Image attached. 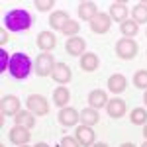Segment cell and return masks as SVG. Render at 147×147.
Listing matches in <instances>:
<instances>
[{"label": "cell", "instance_id": "6da1fadb", "mask_svg": "<svg viewBox=\"0 0 147 147\" xmlns=\"http://www.w3.org/2000/svg\"><path fill=\"white\" fill-rule=\"evenodd\" d=\"M4 26L10 32H26L32 26V16H30L28 10H20V8L10 10L4 16Z\"/></svg>", "mask_w": 147, "mask_h": 147}, {"label": "cell", "instance_id": "7a4b0ae2", "mask_svg": "<svg viewBox=\"0 0 147 147\" xmlns=\"http://www.w3.org/2000/svg\"><path fill=\"white\" fill-rule=\"evenodd\" d=\"M10 75L16 80H24L28 79L30 71H32V59L26 55V53H14L10 57V65H8Z\"/></svg>", "mask_w": 147, "mask_h": 147}, {"label": "cell", "instance_id": "3957f363", "mask_svg": "<svg viewBox=\"0 0 147 147\" xmlns=\"http://www.w3.org/2000/svg\"><path fill=\"white\" fill-rule=\"evenodd\" d=\"M137 51H139V45H137L134 39L122 37V39H118V43H116V55L120 57V59H124V61L136 59Z\"/></svg>", "mask_w": 147, "mask_h": 147}, {"label": "cell", "instance_id": "277c9868", "mask_svg": "<svg viewBox=\"0 0 147 147\" xmlns=\"http://www.w3.org/2000/svg\"><path fill=\"white\" fill-rule=\"evenodd\" d=\"M26 104H28V110L35 116H47L49 114V102L41 94H30Z\"/></svg>", "mask_w": 147, "mask_h": 147}, {"label": "cell", "instance_id": "5b68a950", "mask_svg": "<svg viewBox=\"0 0 147 147\" xmlns=\"http://www.w3.org/2000/svg\"><path fill=\"white\" fill-rule=\"evenodd\" d=\"M55 59L51 53H39L37 59H35V73H37V77H49L51 73H53V69H55Z\"/></svg>", "mask_w": 147, "mask_h": 147}, {"label": "cell", "instance_id": "8992f818", "mask_svg": "<svg viewBox=\"0 0 147 147\" xmlns=\"http://www.w3.org/2000/svg\"><path fill=\"white\" fill-rule=\"evenodd\" d=\"M112 28V18L110 14H104V12H98V16H94V20L90 22V30L94 34H108Z\"/></svg>", "mask_w": 147, "mask_h": 147}, {"label": "cell", "instance_id": "52a82bcc", "mask_svg": "<svg viewBox=\"0 0 147 147\" xmlns=\"http://www.w3.org/2000/svg\"><path fill=\"white\" fill-rule=\"evenodd\" d=\"M57 120H59V124L65 125V127H71V125H77L80 120V112H77L75 108H61L59 110V116H57Z\"/></svg>", "mask_w": 147, "mask_h": 147}, {"label": "cell", "instance_id": "ba28073f", "mask_svg": "<svg viewBox=\"0 0 147 147\" xmlns=\"http://www.w3.org/2000/svg\"><path fill=\"white\" fill-rule=\"evenodd\" d=\"M8 137L14 145H28V141L32 139V134H30V129H26L22 125H14L8 131Z\"/></svg>", "mask_w": 147, "mask_h": 147}, {"label": "cell", "instance_id": "9c48e42d", "mask_svg": "<svg viewBox=\"0 0 147 147\" xmlns=\"http://www.w3.org/2000/svg\"><path fill=\"white\" fill-rule=\"evenodd\" d=\"M75 139L80 143V147H92L94 145V131L90 125H79L75 129Z\"/></svg>", "mask_w": 147, "mask_h": 147}, {"label": "cell", "instance_id": "30bf717a", "mask_svg": "<svg viewBox=\"0 0 147 147\" xmlns=\"http://www.w3.org/2000/svg\"><path fill=\"white\" fill-rule=\"evenodd\" d=\"M94 16H98V6L92 0H82L79 2V18L84 22H92Z\"/></svg>", "mask_w": 147, "mask_h": 147}, {"label": "cell", "instance_id": "8fae6325", "mask_svg": "<svg viewBox=\"0 0 147 147\" xmlns=\"http://www.w3.org/2000/svg\"><path fill=\"white\" fill-rule=\"evenodd\" d=\"M84 49H86V41L82 37H69L67 43H65V51L73 57H82Z\"/></svg>", "mask_w": 147, "mask_h": 147}, {"label": "cell", "instance_id": "7c38bea8", "mask_svg": "<svg viewBox=\"0 0 147 147\" xmlns=\"http://www.w3.org/2000/svg\"><path fill=\"white\" fill-rule=\"evenodd\" d=\"M37 47L43 51V53H47V51H51V49H55V45H57V37H55V34L53 32H39L37 34Z\"/></svg>", "mask_w": 147, "mask_h": 147}, {"label": "cell", "instance_id": "4fadbf2b", "mask_svg": "<svg viewBox=\"0 0 147 147\" xmlns=\"http://www.w3.org/2000/svg\"><path fill=\"white\" fill-rule=\"evenodd\" d=\"M51 77H53L55 82H59V84L63 86V84H67L69 80L73 79V73H71V67H69V65H65V63H57L55 69H53V73H51Z\"/></svg>", "mask_w": 147, "mask_h": 147}, {"label": "cell", "instance_id": "5bb4252c", "mask_svg": "<svg viewBox=\"0 0 147 147\" xmlns=\"http://www.w3.org/2000/svg\"><path fill=\"white\" fill-rule=\"evenodd\" d=\"M20 112V100L14 94L2 96V116H16Z\"/></svg>", "mask_w": 147, "mask_h": 147}, {"label": "cell", "instance_id": "9a60e30c", "mask_svg": "<svg viewBox=\"0 0 147 147\" xmlns=\"http://www.w3.org/2000/svg\"><path fill=\"white\" fill-rule=\"evenodd\" d=\"M106 112H108L110 118L120 120L122 116H125V102L120 100V98H112V100H108V104H106Z\"/></svg>", "mask_w": 147, "mask_h": 147}, {"label": "cell", "instance_id": "2e32d148", "mask_svg": "<svg viewBox=\"0 0 147 147\" xmlns=\"http://www.w3.org/2000/svg\"><path fill=\"white\" fill-rule=\"evenodd\" d=\"M71 22V18H69V14L65 10H55L51 16H49V26L53 28V30H59V32H63V28Z\"/></svg>", "mask_w": 147, "mask_h": 147}, {"label": "cell", "instance_id": "e0dca14e", "mask_svg": "<svg viewBox=\"0 0 147 147\" xmlns=\"http://www.w3.org/2000/svg\"><path fill=\"white\" fill-rule=\"evenodd\" d=\"M125 86H127V79L124 75H120V73H116V75H112L108 79V90L112 94H122L125 90Z\"/></svg>", "mask_w": 147, "mask_h": 147}, {"label": "cell", "instance_id": "ac0fdd59", "mask_svg": "<svg viewBox=\"0 0 147 147\" xmlns=\"http://www.w3.org/2000/svg\"><path fill=\"white\" fill-rule=\"evenodd\" d=\"M106 104H108V94H106L104 90L96 88V90H92L90 94H88V106H90V108L100 110V108H104Z\"/></svg>", "mask_w": 147, "mask_h": 147}, {"label": "cell", "instance_id": "d6986e66", "mask_svg": "<svg viewBox=\"0 0 147 147\" xmlns=\"http://www.w3.org/2000/svg\"><path fill=\"white\" fill-rule=\"evenodd\" d=\"M110 18L116 22H125L127 20V4L125 2H112L110 4Z\"/></svg>", "mask_w": 147, "mask_h": 147}, {"label": "cell", "instance_id": "ffe728a7", "mask_svg": "<svg viewBox=\"0 0 147 147\" xmlns=\"http://www.w3.org/2000/svg\"><path fill=\"white\" fill-rule=\"evenodd\" d=\"M100 65V59L96 53H84V55L80 57V69L84 71V73H92V71H96Z\"/></svg>", "mask_w": 147, "mask_h": 147}, {"label": "cell", "instance_id": "44dd1931", "mask_svg": "<svg viewBox=\"0 0 147 147\" xmlns=\"http://www.w3.org/2000/svg\"><path fill=\"white\" fill-rule=\"evenodd\" d=\"M14 120H16V125H22L26 129H32L35 125V114H32L30 110H22V112H18L14 116Z\"/></svg>", "mask_w": 147, "mask_h": 147}, {"label": "cell", "instance_id": "7402d4cb", "mask_svg": "<svg viewBox=\"0 0 147 147\" xmlns=\"http://www.w3.org/2000/svg\"><path fill=\"white\" fill-rule=\"evenodd\" d=\"M69 100H71V92H69L67 86H57L53 90V104L59 106V108H67Z\"/></svg>", "mask_w": 147, "mask_h": 147}, {"label": "cell", "instance_id": "603a6c76", "mask_svg": "<svg viewBox=\"0 0 147 147\" xmlns=\"http://www.w3.org/2000/svg\"><path fill=\"white\" fill-rule=\"evenodd\" d=\"M80 122H82V125H96L98 122H100V114H98V110H94V108H84L82 112H80Z\"/></svg>", "mask_w": 147, "mask_h": 147}, {"label": "cell", "instance_id": "cb8c5ba5", "mask_svg": "<svg viewBox=\"0 0 147 147\" xmlns=\"http://www.w3.org/2000/svg\"><path fill=\"white\" fill-rule=\"evenodd\" d=\"M131 18H134L136 24H147V2L145 0H141L137 6H134Z\"/></svg>", "mask_w": 147, "mask_h": 147}, {"label": "cell", "instance_id": "d4e9b609", "mask_svg": "<svg viewBox=\"0 0 147 147\" xmlns=\"http://www.w3.org/2000/svg\"><path fill=\"white\" fill-rule=\"evenodd\" d=\"M120 32H122L124 37L134 39V37L137 35V32H139V24H136L134 20H125V22L120 24Z\"/></svg>", "mask_w": 147, "mask_h": 147}, {"label": "cell", "instance_id": "484cf974", "mask_svg": "<svg viewBox=\"0 0 147 147\" xmlns=\"http://www.w3.org/2000/svg\"><path fill=\"white\" fill-rule=\"evenodd\" d=\"M129 122L134 125H145L147 124V110L145 108H134L129 114Z\"/></svg>", "mask_w": 147, "mask_h": 147}, {"label": "cell", "instance_id": "4316f807", "mask_svg": "<svg viewBox=\"0 0 147 147\" xmlns=\"http://www.w3.org/2000/svg\"><path fill=\"white\" fill-rule=\"evenodd\" d=\"M134 84H136L137 88H141V90H147V71L145 69L137 71L136 75H134Z\"/></svg>", "mask_w": 147, "mask_h": 147}, {"label": "cell", "instance_id": "83f0119b", "mask_svg": "<svg viewBox=\"0 0 147 147\" xmlns=\"http://www.w3.org/2000/svg\"><path fill=\"white\" fill-rule=\"evenodd\" d=\"M79 30H80V24H79V22H73V20H71V22H69L67 26L63 28V32H61V34L67 35V39H69V37H77Z\"/></svg>", "mask_w": 147, "mask_h": 147}, {"label": "cell", "instance_id": "f1b7e54d", "mask_svg": "<svg viewBox=\"0 0 147 147\" xmlns=\"http://www.w3.org/2000/svg\"><path fill=\"white\" fill-rule=\"evenodd\" d=\"M34 6H35L39 12H49L53 6H55V0H35Z\"/></svg>", "mask_w": 147, "mask_h": 147}, {"label": "cell", "instance_id": "f546056e", "mask_svg": "<svg viewBox=\"0 0 147 147\" xmlns=\"http://www.w3.org/2000/svg\"><path fill=\"white\" fill-rule=\"evenodd\" d=\"M59 147H80V143L75 139V137H71V136H65V137H61V141H59Z\"/></svg>", "mask_w": 147, "mask_h": 147}, {"label": "cell", "instance_id": "4dcf8cb0", "mask_svg": "<svg viewBox=\"0 0 147 147\" xmlns=\"http://www.w3.org/2000/svg\"><path fill=\"white\" fill-rule=\"evenodd\" d=\"M6 65H10L8 53H6V49H0V71H2V73L6 71Z\"/></svg>", "mask_w": 147, "mask_h": 147}, {"label": "cell", "instance_id": "1f68e13d", "mask_svg": "<svg viewBox=\"0 0 147 147\" xmlns=\"http://www.w3.org/2000/svg\"><path fill=\"white\" fill-rule=\"evenodd\" d=\"M8 39H10V37H8V34H6V28H2V30H0V45H6Z\"/></svg>", "mask_w": 147, "mask_h": 147}, {"label": "cell", "instance_id": "d6a6232c", "mask_svg": "<svg viewBox=\"0 0 147 147\" xmlns=\"http://www.w3.org/2000/svg\"><path fill=\"white\" fill-rule=\"evenodd\" d=\"M34 147H49V145H47L45 141H39V143H37V145H34Z\"/></svg>", "mask_w": 147, "mask_h": 147}, {"label": "cell", "instance_id": "836d02e7", "mask_svg": "<svg viewBox=\"0 0 147 147\" xmlns=\"http://www.w3.org/2000/svg\"><path fill=\"white\" fill-rule=\"evenodd\" d=\"M92 147H108V143H102V141H100V143H94Z\"/></svg>", "mask_w": 147, "mask_h": 147}, {"label": "cell", "instance_id": "e575fe53", "mask_svg": "<svg viewBox=\"0 0 147 147\" xmlns=\"http://www.w3.org/2000/svg\"><path fill=\"white\" fill-rule=\"evenodd\" d=\"M120 147H136V145H134V143H129V141H127V143H122V145H120Z\"/></svg>", "mask_w": 147, "mask_h": 147}, {"label": "cell", "instance_id": "d590c367", "mask_svg": "<svg viewBox=\"0 0 147 147\" xmlns=\"http://www.w3.org/2000/svg\"><path fill=\"white\" fill-rule=\"evenodd\" d=\"M143 137H145V139H147V124L143 125Z\"/></svg>", "mask_w": 147, "mask_h": 147}, {"label": "cell", "instance_id": "8d00e7d4", "mask_svg": "<svg viewBox=\"0 0 147 147\" xmlns=\"http://www.w3.org/2000/svg\"><path fill=\"white\" fill-rule=\"evenodd\" d=\"M143 102H145V106H147V90L143 92Z\"/></svg>", "mask_w": 147, "mask_h": 147}, {"label": "cell", "instance_id": "74e56055", "mask_svg": "<svg viewBox=\"0 0 147 147\" xmlns=\"http://www.w3.org/2000/svg\"><path fill=\"white\" fill-rule=\"evenodd\" d=\"M141 147H147V139H145V141H143V145H141Z\"/></svg>", "mask_w": 147, "mask_h": 147}, {"label": "cell", "instance_id": "f35d334b", "mask_svg": "<svg viewBox=\"0 0 147 147\" xmlns=\"http://www.w3.org/2000/svg\"><path fill=\"white\" fill-rule=\"evenodd\" d=\"M18 147H28V145H18Z\"/></svg>", "mask_w": 147, "mask_h": 147}, {"label": "cell", "instance_id": "ab89813d", "mask_svg": "<svg viewBox=\"0 0 147 147\" xmlns=\"http://www.w3.org/2000/svg\"><path fill=\"white\" fill-rule=\"evenodd\" d=\"M145 35H147V32H145Z\"/></svg>", "mask_w": 147, "mask_h": 147}]
</instances>
